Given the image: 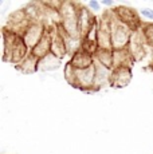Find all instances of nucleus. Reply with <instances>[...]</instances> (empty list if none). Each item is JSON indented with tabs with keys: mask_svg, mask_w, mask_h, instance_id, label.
Masks as SVG:
<instances>
[{
	"mask_svg": "<svg viewBox=\"0 0 153 154\" xmlns=\"http://www.w3.org/2000/svg\"><path fill=\"white\" fill-rule=\"evenodd\" d=\"M86 7L89 8V10H92L93 12H98V11H101V3L95 2V0H92V2H89L86 4Z\"/></svg>",
	"mask_w": 153,
	"mask_h": 154,
	"instance_id": "16",
	"label": "nucleus"
},
{
	"mask_svg": "<svg viewBox=\"0 0 153 154\" xmlns=\"http://www.w3.org/2000/svg\"><path fill=\"white\" fill-rule=\"evenodd\" d=\"M38 63H39V59L35 58L32 54H30L22 63L17 64L16 69L22 71L23 74H32L35 71H38Z\"/></svg>",
	"mask_w": 153,
	"mask_h": 154,
	"instance_id": "12",
	"label": "nucleus"
},
{
	"mask_svg": "<svg viewBox=\"0 0 153 154\" xmlns=\"http://www.w3.org/2000/svg\"><path fill=\"white\" fill-rule=\"evenodd\" d=\"M70 64H71L75 70L89 69V67L94 66V56L81 48V50H78V51H75L74 54H73Z\"/></svg>",
	"mask_w": 153,
	"mask_h": 154,
	"instance_id": "7",
	"label": "nucleus"
},
{
	"mask_svg": "<svg viewBox=\"0 0 153 154\" xmlns=\"http://www.w3.org/2000/svg\"><path fill=\"white\" fill-rule=\"evenodd\" d=\"M50 34H51V32H50ZM51 54L58 56L59 59H62L67 54V46H66V43H64L63 35L61 34V31H57L55 35L51 34Z\"/></svg>",
	"mask_w": 153,
	"mask_h": 154,
	"instance_id": "10",
	"label": "nucleus"
},
{
	"mask_svg": "<svg viewBox=\"0 0 153 154\" xmlns=\"http://www.w3.org/2000/svg\"><path fill=\"white\" fill-rule=\"evenodd\" d=\"M132 79V70L129 69V66H122L113 69L111 71V78H110V86L114 87H126L129 85Z\"/></svg>",
	"mask_w": 153,
	"mask_h": 154,
	"instance_id": "6",
	"label": "nucleus"
},
{
	"mask_svg": "<svg viewBox=\"0 0 153 154\" xmlns=\"http://www.w3.org/2000/svg\"><path fill=\"white\" fill-rule=\"evenodd\" d=\"M142 34H144V39H145V42L153 44V23L146 26L145 29L142 31Z\"/></svg>",
	"mask_w": 153,
	"mask_h": 154,
	"instance_id": "14",
	"label": "nucleus"
},
{
	"mask_svg": "<svg viewBox=\"0 0 153 154\" xmlns=\"http://www.w3.org/2000/svg\"><path fill=\"white\" fill-rule=\"evenodd\" d=\"M102 5H105V7H114V2H111V0H102L101 2Z\"/></svg>",
	"mask_w": 153,
	"mask_h": 154,
	"instance_id": "17",
	"label": "nucleus"
},
{
	"mask_svg": "<svg viewBox=\"0 0 153 154\" xmlns=\"http://www.w3.org/2000/svg\"><path fill=\"white\" fill-rule=\"evenodd\" d=\"M132 28L121 23L117 16L111 20V47L113 50H126L130 44Z\"/></svg>",
	"mask_w": 153,
	"mask_h": 154,
	"instance_id": "2",
	"label": "nucleus"
},
{
	"mask_svg": "<svg viewBox=\"0 0 153 154\" xmlns=\"http://www.w3.org/2000/svg\"><path fill=\"white\" fill-rule=\"evenodd\" d=\"M95 22V17L90 14V10L87 7H79L78 12V24H79V32H81V39L87 34V31Z\"/></svg>",
	"mask_w": 153,
	"mask_h": 154,
	"instance_id": "8",
	"label": "nucleus"
},
{
	"mask_svg": "<svg viewBox=\"0 0 153 154\" xmlns=\"http://www.w3.org/2000/svg\"><path fill=\"white\" fill-rule=\"evenodd\" d=\"M50 52H51V34L47 31L45 34V36L42 38V40L36 44V47L31 50L30 54H32L38 59H42L46 55H48Z\"/></svg>",
	"mask_w": 153,
	"mask_h": 154,
	"instance_id": "9",
	"label": "nucleus"
},
{
	"mask_svg": "<svg viewBox=\"0 0 153 154\" xmlns=\"http://www.w3.org/2000/svg\"><path fill=\"white\" fill-rule=\"evenodd\" d=\"M46 28L45 26L42 24V23L39 22H31L30 26H28L27 28H26V31L23 32L22 35V39L23 42L26 43V46L28 47V50L35 48L36 47V44L42 40V38L45 36L46 34Z\"/></svg>",
	"mask_w": 153,
	"mask_h": 154,
	"instance_id": "3",
	"label": "nucleus"
},
{
	"mask_svg": "<svg viewBox=\"0 0 153 154\" xmlns=\"http://www.w3.org/2000/svg\"><path fill=\"white\" fill-rule=\"evenodd\" d=\"M113 12L120 22L126 24L128 27H130L132 29L138 27V24H140V22H138V19H137V15L134 12V10H132V8L125 7V5H118Z\"/></svg>",
	"mask_w": 153,
	"mask_h": 154,
	"instance_id": "5",
	"label": "nucleus"
},
{
	"mask_svg": "<svg viewBox=\"0 0 153 154\" xmlns=\"http://www.w3.org/2000/svg\"><path fill=\"white\" fill-rule=\"evenodd\" d=\"M78 12L79 7L74 3H63L59 12H58L61 15V29L63 31V34H66L67 36L73 38V39H81Z\"/></svg>",
	"mask_w": 153,
	"mask_h": 154,
	"instance_id": "1",
	"label": "nucleus"
},
{
	"mask_svg": "<svg viewBox=\"0 0 153 154\" xmlns=\"http://www.w3.org/2000/svg\"><path fill=\"white\" fill-rule=\"evenodd\" d=\"M61 60L58 56H55L54 54L50 52L48 55H46L45 58L39 59V63H38V71H52L57 70L61 64Z\"/></svg>",
	"mask_w": 153,
	"mask_h": 154,
	"instance_id": "11",
	"label": "nucleus"
},
{
	"mask_svg": "<svg viewBox=\"0 0 153 154\" xmlns=\"http://www.w3.org/2000/svg\"><path fill=\"white\" fill-rule=\"evenodd\" d=\"M73 86L82 90H87L90 87L95 88V63L89 69L75 70V79Z\"/></svg>",
	"mask_w": 153,
	"mask_h": 154,
	"instance_id": "4",
	"label": "nucleus"
},
{
	"mask_svg": "<svg viewBox=\"0 0 153 154\" xmlns=\"http://www.w3.org/2000/svg\"><path fill=\"white\" fill-rule=\"evenodd\" d=\"M95 58L97 63L109 70H113V50H98Z\"/></svg>",
	"mask_w": 153,
	"mask_h": 154,
	"instance_id": "13",
	"label": "nucleus"
},
{
	"mask_svg": "<svg viewBox=\"0 0 153 154\" xmlns=\"http://www.w3.org/2000/svg\"><path fill=\"white\" fill-rule=\"evenodd\" d=\"M140 15L142 17H145V19L153 22V10H152V8H141V10H140Z\"/></svg>",
	"mask_w": 153,
	"mask_h": 154,
	"instance_id": "15",
	"label": "nucleus"
}]
</instances>
